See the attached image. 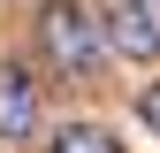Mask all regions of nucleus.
Segmentation results:
<instances>
[{
  "mask_svg": "<svg viewBox=\"0 0 160 153\" xmlns=\"http://www.w3.org/2000/svg\"><path fill=\"white\" fill-rule=\"evenodd\" d=\"M38 38H46V54L69 76H92L107 61V31H99V15L84 0H46V8H38Z\"/></svg>",
  "mask_w": 160,
  "mask_h": 153,
  "instance_id": "nucleus-1",
  "label": "nucleus"
},
{
  "mask_svg": "<svg viewBox=\"0 0 160 153\" xmlns=\"http://www.w3.org/2000/svg\"><path fill=\"white\" fill-rule=\"evenodd\" d=\"M99 31L122 61H160V0H122Z\"/></svg>",
  "mask_w": 160,
  "mask_h": 153,
  "instance_id": "nucleus-2",
  "label": "nucleus"
},
{
  "mask_svg": "<svg viewBox=\"0 0 160 153\" xmlns=\"http://www.w3.org/2000/svg\"><path fill=\"white\" fill-rule=\"evenodd\" d=\"M38 130V84H31V69H0V145H23Z\"/></svg>",
  "mask_w": 160,
  "mask_h": 153,
  "instance_id": "nucleus-3",
  "label": "nucleus"
},
{
  "mask_svg": "<svg viewBox=\"0 0 160 153\" xmlns=\"http://www.w3.org/2000/svg\"><path fill=\"white\" fill-rule=\"evenodd\" d=\"M53 153H122V145H114V130H99V123H61Z\"/></svg>",
  "mask_w": 160,
  "mask_h": 153,
  "instance_id": "nucleus-4",
  "label": "nucleus"
},
{
  "mask_svg": "<svg viewBox=\"0 0 160 153\" xmlns=\"http://www.w3.org/2000/svg\"><path fill=\"white\" fill-rule=\"evenodd\" d=\"M137 115H145V130L160 138V84H145V92H137Z\"/></svg>",
  "mask_w": 160,
  "mask_h": 153,
  "instance_id": "nucleus-5",
  "label": "nucleus"
}]
</instances>
